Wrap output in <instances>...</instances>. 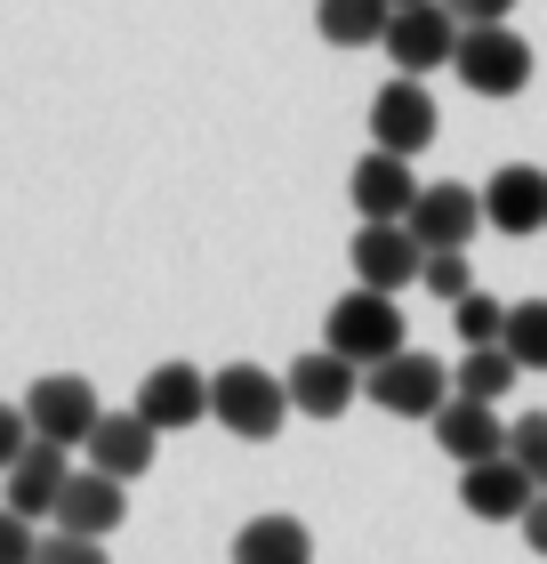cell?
<instances>
[{
    "mask_svg": "<svg viewBox=\"0 0 547 564\" xmlns=\"http://www.w3.org/2000/svg\"><path fill=\"white\" fill-rule=\"evenodd\" d=\"M282 388H291V412H306V420H338V412L362 395V364L315 347V355H298V364L282 371Z\"/></svg>",
    "mask_w": 547,
    "mask_h": 564,
    "instance_id": "12",
    "label": "cell"
},
{
    "mask_svg": "<svg viewBox=\"0 0 547 564\" xmlns=\"http://www.w3.org/2000/svg\"><path fill=\"white\" fill-rule=\"evenodd\" d=\"M411 235H419L427 250H467L483 235V194L475 186H459V177H442V186H427L419 194V210L403 218Z\"/></svg>",
    "mask_w": 547,
    "mask_h": 564,
    "instance_id": "15",
    "label": "cell"
},
{
    "mask_svg": "<svg viewBox=\"0 0 547 564\" xmlns=\"http://www.w3.org/2000/svg\"><path fill=\"white\" fill-rule=\"evenodd\" d=\"M435 444H442V459H459V468H475V459H500V452H507V420H500V403L451 395V403L435 412Z\"/></svg>",
    "mask_w": 547,
    "mask_h": 564,
    "instance_id": "17",
    "label": "cell"
},
{
    "mask_svg": "<svg viewBox=\"0 0 547 564\" xmlns=\"http://www.w3.org/2000/svg\"><path fill=\"white\" fill-rule=\"evenodd\" d=\"M65 484H73V452L65 444H48V435H33L24 444V459L9 476H0V508H17V517H57V500H65Z\"/></svg>",
    "mask_w": 547,
    "mask_h": 564,
    "instance_id": "11",
    "label": "cell"
},
{
    "mask_svg": "<svg viewBox=\"0 0 547 564\" xmlns=\"http://www.w3.org/2000/svg\"><path fill=\"white\" fill-rule=\"evenodd\" d=\"M315 24H322L330 48H379L386 24H395V0H322Z\"/></svg>",
    "mask_w": 547,
    "mask_h": 564,
    "instance_id": "20",
    "label": "cell"
},
{
    "mask_svg": "<svg viewBox=\"0 0 547 564\" xmlns=\"http://www.w3.org/2000/svg\"><path fill=\"white\" fill-rule=\"evenodd\" d=\"M210 420L226 435H242V444H274L282 420H291V388H282L274 371H258V364H226L210 379Z\"/></svg>",
    "mask_w": 547,
    "mask_h": 564,
    "instance_id": "1",
    "label": "cell"
},
{
    "mask_svg": "<svg viewBox=\"0 0 547 564\" xmlns=\"http://www.w3.org/2000/svg\"><path fill=\"white\" fill-rule=\"evenodd\" d=\"M507 452L524 459V468H539V452H547V412H524V420H507Z\"/></svg>",
    "mask_w": 547,
    "mask_h": 564,
    "instance_id": "27",
    "label": "cell"
},
{
    "mask_svg": "<svg viewBox=\"0 0 547 564\" xmlns=\"http://www.w3.org/2000/svg\"><path fill=\"white\" fill-rule=\"evenodd\" d=\"M419 170H411V153H386V145H371L354 162V177H347V202H354V218L362 226H379V218H411L419 210Z\"/></svg>",
    "mask_w": 547,
    "mask_h": 564,
    "instance_id": "8",
    "label": "cell"
},
{
    "mask_svg": "<svg viewBox=\"0 0 547 564\" xmlns=\"http://www.w3.org/2000/svg\"><path fill=\"white\" fill-rule=\"evenodd\" d=\"M435 130H442V113H435V97L411 82V73H395L379 97H371V145H386V153H419L435 145Z\"/></svg>",
    "mask_w": 547,
    "mask_h": 564,
    "instance_id": "9",
    "label": "cell"
},
{
    "mask_svg": "<svg viewBox=\"0 0 547 564\" xmlns=\"http://www.w3.org/2000/svg\"><path fill=\"white\" fill-rule=\"evenodd\" d=\"M419 291H435V299H467V291H475V267H467V250H427Z\"/></svg>",
    "mask_w": 547,
    "mask_h": 564,
    "instance_id": "24",
    "label": "cell"
},
{
    "mask_svg": "<svg viewBox=\"0 0 547 564\" xmlns=\"http://www.w3.org/2000/svg\"><path fill=\"white\" fill-rule=\"evenodd\" d=\"M362 395H371L379 412H395V420H435L442 403H451V364L403 347V355H386V364L362 371Z\"/></svg>",
    "mask_w": 547,
    "mask_h": 564,
    "instance_id": "4",
    "label": "cell"
},
{
    "mask_svg": "<svg viewBox=\"0 0 547 564\" xmlns=\"http://www.w3.org/2000/svg\"><path fill=\"white\" fill-rule=\"evenodd\" d=\"M33 556H41V532H33V517L0 508V564H33Z\"/></svg>",
    "mask_w": 547,
    "mask_h": 564,
    "instance_id": "26",
    "label": "cell"
},
{
    "mask_svg": "<svg viewBox=\"0 0 547 564\" xmlns=\"http://www.w3.org/2000/svg\"><path fill=\"white\" fill-rule=\"evenodd\" d=\"M354 282L362 291H411V282H419V267H427V242L411 235L403 218H379V226H362L354 235Z\"/></svg>",
    "mask_w": 547,
    "mask_h": 564,
    "instance_id": "10",
    "label": "cell"
},
{
    "mask_svg": "<svg viewBox=\"0 0 547 564\" xmlns=\"http://www.w3.org/2000/svg\"><path fill=\"white\" fill-rule=\"evenodd\" d=\"M24 444H33V420H24L17 403H0V476H9L17 459H24Z\"/></svg>",
    "mask_w": 547,
    "mask_h": 564,
    "instance_id": "28",
    "label": "cell"
},
{
    "mask_svg": "<svg viewBox=\"0 0 547 564\" xmlns=\"http://www.w3.org/2000/svg\"><path fill=\"white\" fill-rule=\"evenodd\" d=\"M451 323H459V339H467V347H500V339H507V299L467 291V299H451Z\"/></svg>",
    "mask_w": 547,
    "mask_h": 564,
    "instance_id": "23",
    "label": "cell"
},
{
    "mask_svg": "<svg viewBox=\"0 0 547 564\" xmlns=\"http://www.w3.org/2000/svg\"><path fill=\"white\" fill-rule=\"evenodd\" d=\"M532 500H539V476H532L515 452L459 468V508H467L475 524H524V517H532Z\"/></svg>",
    "mask_w": 547,
    "mask_h": 564,
    "instance_id": "6",
    "label": "cell"
},
{
    "mask_svg": "<svg viewBox=\"0 0 547 564\" xmlns=\"http://www.w3.org/2000/svg\"><path fill=\"white\" fill-rule=\"evenodd\" d=\"M483 226H500V235H515V242L547 235V170H532V162L491 170V186H483Z\"/></svg>",
    "mask_w": 547,
    "mask_h": 564,
    "instance_id": "14",
    "label": "cell"
},
{
    "mask_svg": "<svg viewBox=\"0 0 547 564\" xmlns=\"http://www.w3.org/2000/svg\"><path fill=\"white\" fill-rule=\"evenodd\" d=\"M121 517H129V484L106 476V468H73V484H65V500H57V517H48V524L81 532V541H113Z\"/></svg>",
    "mask_w": 547,
    "mask_h": 564,
    "instance_id": "13",
    "label": "cell"
},
{
    "mask_svg": "<svg viewBox=\"0 0 547 564\" xmlns=\"http://www.w3.org/2000/svg\"><path fill=\"white\" fill-rule=\"evenodd\" d=\"M451 73L475 97H524L532 89V41L515 33V24H467Z\"/></svg>",
    "mask_w": 547,
    "mask_h": 564,
    "instance_id": "3",
    "label": "cell"
},
{
    "mask_svg": "<svg viewBox=\"0 0 547 564\" xmlns=\"http://www.w3.org/2000/svg\"><path fill=\"white\" fill-rule=\"evenodd\" d=\"M532 476H539V492H547V452H539V468H532Z\"/></svg>",
    "mask_w": 547,
    "mask_h": 564,
    "instance_id": "31",
    "label": "cell"
},
{
    "mask_svg": "<svg viewBox=\"0 0 547 564\" xmlns=\"http://www.w3.org/2000/svg\"><path fill=\"white\" fill-rule=\"evenodd\" d=\"M459 24H515V0H442Z\"/></svg>",
    "mask_w": 547,
    "mask_h": 564,
    "instance_id": "29",
    "label": "cell"
},
{
    "mask_svg": "<svg viewBox=\"0 0 547 564\" xmlns=\"http://www.w3.org/2000/svg\"><path fill=\"white\" fill-rule=\"evenodd\" d=\"M33 564H113V556H106V541H81V532H41Z\"/></svg>",
    "mask_w": 547,
    "mask_h": 564,
    "instance_id": "25",
    "label": "cell"
},
{
    "mask_svg": "<svg viewBox=\"0 0 547 564\" xmlns=\"http://www.w3.org/2000/svg\"><path fill=\"white\" fill-rule=\"evenodd\" d=\"M524 371H547V299H515L507 306V339H500Z\"/></svg>",
    "mask_w": 547,
    "mask_h": 564,
    "instance_id": "22",
    "label": "cell"
},
{
    "mask_svg": "<svg viewBox=\"0 0 547 564\" xmlns=\"http://www.w3.org/2000/svg\"><path fill=\"white\" fill-rule=\"evenodd\" d=\"M24 420H33V435H48V444L81 452L89 435H97V420H106V403H97L89 379L48 371V379H33V395H24Z\"/></svg>",
    "mask_w": 547,
    "mask_h": 564,
    "instance_id": "7",
    "label": "cell"
},
{
    "mask_svg": "<svg viewBox=\"0 0 547 564\" xmlns=\"http://www.w3.org/2000/svg\"><path fill=\"white\" fill-rule=\"evenodd\" d=\"M322 347L330 355H347V364H386V355H403L411 339H403V306H395V291H354L330 306V323H322Z\"/></svg>",
    "mask_w": 547,
    "mask_h": 564,
    "instance_id": "2",
    "label": "cell"
},
{
    "mask_svg": "<svg viewBox=\"0 0 547 564\" xmlns=\"http://www.w3.org/2000/svg\"><path fill=\"white\" fill-rule=\"evenodd\" d=\"M89 468H106V476H121V484H138L145 468H153V452H162V427H153L138 403H129V412H106L97 420V435H89Z\"/></svg>",
    "mask_w": 547,
    "mask_h": 564,
    "instance_id": "16",
    "label": "cell"
},
{
    "mask_svg": "<svg viewBox=\"0 0 547 564\" xmlns=\"http://www.w3.org/2000/svg\"><path fill=\"white\" fill-rule=\"evenodd\" d=\"M459 33L467 24L442 9V0H419V9H395V24H386V57H395V73H411V82H427V73H442L459 57Z\"/></svg>",
    "mask_w": 547,
    "mask_h": 564,
    "instance_id": "5",
    "label": "cell"
},
{
    "mask_svg": "<svg viewBox=\"0 0 547 564\" xmlns=\"http://www.w3.org/2000/svg\"><path fill=\"white\" fill-rule=\"evenodd\" d=\"M515 355L507 347H467L459 364H451V395H475V403H507V388H515Z\"/></svg>",
    "mask_w": 547,
    "mask_h": 564,
    "instance_id": "21",
    "label": "cell"
},
{
    "mask_svg": "<svg viewBox=\"0 0 547 564\" xmlns=\"http://www.w3.org/2000/svg\"><path fill=\"white\" fill-rule=\"evenodd\" d=\"M395 9H419V0H395Z\"/></svg>",
    "mask_w": 547,
    "mask_h": 564,
    "instance_id": "32",
    "label": "cell"
},
{
    "mask_svg": "<svg viewBox=\"0 0 547 564\" xmlns=\"http://www.w3.org/2000/svg\"><path fill=\"white\" fill-rule=\"evenodd\" d=\"M138 412L153 427H194V420H210V379H201L194 364H153L145 371V388H138Z\"/></svg>",
    "mask_w": 547,
    "mask_h": 564,
    "instance_id": "18",
    "label": "cell"
},
{
    "mask_svg": "<svg viewBox=\"0 0 547 564\" xmlns=\"http://www.w3.org/2000/svg\"><path fill=\"white\" fill-rule=\"evenodd\" d=\"M233 564H315V532L298 517H250L233 532Z\"/></svg>",
    "mask_w": 547,
    "mask_h": 564,
    "instance_id": "19",
    "label": "cell"
},
{
    "mask_svg": "<svg viewBox=\"0 0 547 564\" xmlns=\"http://www.w3.org/2000/svg\"><path fill=\"white\" fill-rule=\"evenodd\" d=\"M524 541H532V556H547V492L532 500V517H524Z\"/></svg>",
    "mask_w": 547,
    "mask_h": 564,
    "instance_id": "30",
    "label": "cell"
}]
</instances>
